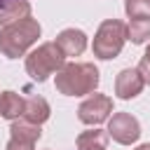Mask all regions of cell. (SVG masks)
<instances>
[{"instance_id": "8fae6325", "label": "cell", "mask_w": 150, "mask_h": 150, "mask_svg": "<svg viewBox=\"0 0 150 150\" xmlns=\"http://www.w3.org/2000/svg\"><path fill=\"white\" fill-rule=\"evenodd\" d=\"M30 16V2L28 0H2L0 7V28L14 21H21Z\"/></svg>"}, {"instance_id": "52a82bcc", "label": "cell", "mask_w": 150, "mask_h": 150, "mask_svg": "<svg viewBox=\"0 0 150 150\" xmlns=\"http://www.w3.org/2000/svg\"><path fill=\"white\" fill-rule=\"evenodd\" d=\"M9 134L12 136H9L5 150H33L38 138L42 136V129H40V124H30L26 120H16V122H12Z\"/></svg>"}, {"instance_id": "9a60e30c", "label": "cell", "mask_w": 150, "mask_h": 150, "mask_svg": "<svg viewBox=\"0 0 150 150\" xmlns=\"http://www.w3.org/2000/svg\"><path fill=\"white\" fill-rule=\"evenodd\" d=\"M127 40L134 45H143L150 40V21H129L127 23Z\"/></svg>"}, {"instance_id": "277c9868", "label": "cell", "mask_w": 150, "mask_h": 150, "mask_svg": "<svg viewBox=\"0 0 150 150\" xmlns=\"http://www.w3.org/2000/svg\"><path fill=\"white\" fill-rule=\"evenodd\" d=\"M124 42H127V23H122L120 19H105L94 35L91 52L96 59L110 61V59L120 56Z\"/></svg>"}, {"instance_id": "5bb4252c", "label": "cell", "mask_w": 150, "mask_h": 150, "mask_svg": "<svg viewBox=\"0 0 150 150\" xmlns=\"http://www.w3.org/2000/svg\"><path fill=\"white\" fill-rule=\"evenodd\" d=\"M124 12L131 21H150V0H124Z\"/></svg>"}, {"instance_id": "3957f363", "label": "cell", "mask_w": 150, "mask_h": 150, "mask_svg": "<svg viewBox=\"0 0 150 150\" xmlns=\"http://www.w3.org/2000/svg\"><path fill=\"white\" fill-rule=\"evenodd\" d=\"M66 63L63 52L59 49L56 42H42L38 49H33L26 56V73L35 80V82H45L49 75L59 73Z\"/></svg>"}, {"instance_id": "30bf717a", "label": "cell", "mask_w": 150, "mask_h": 150, "mask_svg": "<svg viewBox=\"0 0 150 150\" xmlns=\"http://www.w3.org/2000/svg\"><path fill=\"white\" fill-rule=\"evenodd\" d=\"M49 115H52V108H49V103L42 96H28L26 98L21 120H26L30 124H42V122L49 120Z\"/></svg>"}, {"instance_id": "ba28073f", "label": "cell", "mask_w": 150, "mask_h": 150, "mask_svg": "<svg viewBox=\"0 0 150 150\" xmlns=\"http://www.w3.org/2000/svg\"><path fill=\"white\" fill-rule=\"evenodd\" d=\"M145 82L141 77V73L136 68H124L120 70V75L115 77V94L122 98V101H131L136 98L141 91H143Z\"/></svg>"}, {"instance_id": "5b68a950", "label": "cell", "mask_w": 150, "mask_h": 150, "mask_svg": "<svg viewBox=\"0 0 150 150\" xmlns=\"http://www.w3.org/2000/svg\"><path fill=\"white\" fill-rule=\"evenodd\" d=\"M112 112V98L105 96V94H89L80 108H77V120L82 124H89V127H96L101 122H105Z\"/></svg>"}, {"instance_id": "d6986e66", "label": "cell", "mask_w": 150, "mask_h": 150, "mask_svg": "<svg viewBox=\"0 0 150 150\" xmlns=\"http://www.w3.org/2000/svg\"><path fill=\"white\" fill-rule=\"evenodd\" d=\"M0 7H2V0H0Z\"/></svg>"}, {"instance_id": "e0dca14e", "label": "cell", "mask_w": 150, "mask_h": 150, "mask_svg": "<svg viewBox=\"0 0 150 150\" xmlns=\"http://www.w3.org/2000/svg\"><path fill=\"white\" fill-rule=\"evenodd\" d=\"M143 61H148V63H150V45H148V49H145V56H143Z\"/></svg>"}, {"instance_id": "ac0fdd59", "label": "cell", "mask_w": 150, "mask_h": 150, "mask_svg": "<svg viewBox=\"0 0 150 150\" xmlns=\"http://www.w3.org/2000/svg\"><path fill=\"white\" fill-rule=\"evenodd\" d=\"M136 150H150V143H143V145H138Z\"/></svg>"}, {"instance_id": "6da1fadb", "label": "cell", "mask_w": 150, "mask_h": 150, "mask_svg": "<svg viewBox=\"0 0 150 150\" xmlns=\"http://www.w3.org/2000/svg\"><path fill=\"white\" fill-rule=\"evenodd\" d=\"M42 28L38 23V19L26 16L21 21L7 23L0 28V54L7 59H19L23 56L40 38Z\"/></svg>"}, {"instance_id": "2e32d148", "label": "cell", "mask_w": 150, "mask_h": 150, "mask_svg": "<svg viewBox=\"0 0 150 150\" xmlns=\"http://www.w3.org/2000/svg\"><path fill=\"white\" fill-rule=\"evenodd\" d=\"M136 70L141 73V77H143V82H145V84H150V63L141 59V63L136 66Z\"/></svg>"}, {"instance_id": "8992f818", "label": "cell", "mask_w": 150, "mask_h": 150, "mask_svg": "<svg viewBox=\"0 0 150 150\" xmlns=\"http://www.w3.org/2000/svg\"><path fill=\"white\" fill-rule=\"evenodd\" d=\"M105 131H108V136H110L112 141H117V143H122V145H131V143H136L138 136H141V124H138V120H136L134 115H129V112H115V115L110 117Z\"/></svg>"}, {"instance_id": "7a4b0ae2", "label": "cell", "mask_w": 150, "mask_h": 150, "mask_svg": "<svg viewBox=\"0 0 150 150\" xmlns=\"http://www.w3.org/2000/svg\"><path fill=\"white\" fill-rule=\"evenodd\" d=\"M98 80V68L94 63H63V68L56 73V91L63 96L94 94Z\"/></svg>"}, {"instance_id": "4fadbf2b", "label": "cell", "mask_w": 150, "mask_h": 150, "mask_svg": "<svg viewBox=\"0 0 150 150\" xmlns=\"http://www.w3.org/2000/svg\"><path fill=\"white\" fill-rule=\"evenodd\" d=\"M108 131L103 129H89V131H82L75 141V150H105L108 145Z\"/></svg>"}, {"instance_id": "9c48e42d", "label": "cell", "mask_w": 150, "mask_h": 150, "mask_svg": "<svg viewBox=\"0 0 150 150\" xmlns=\"http://www.w3.org/2000/svg\"><path fill=\"white\" fill-rule=\"evenodd\" d=\"M54 42L59 45V49L63 52V56H80L87 49V35L80 28H66V30H61Z\"/></svg>"}, {"instance_id": "7c38bea8", "label": "cell", "mask_w": 150, "mask_h": 150, "mask_svg": "<svg viewBox=\"0 0 150 150\" xmlns=\"http://www.w3.org/2000/svg\"><path fill=\"white\" fill-rule=\"evenodd\" d=\"M23 103H26V98L19 96L16 91H2L0 94V115L9 122H16L23 115Z\"/></svg>"}]
</instances>
